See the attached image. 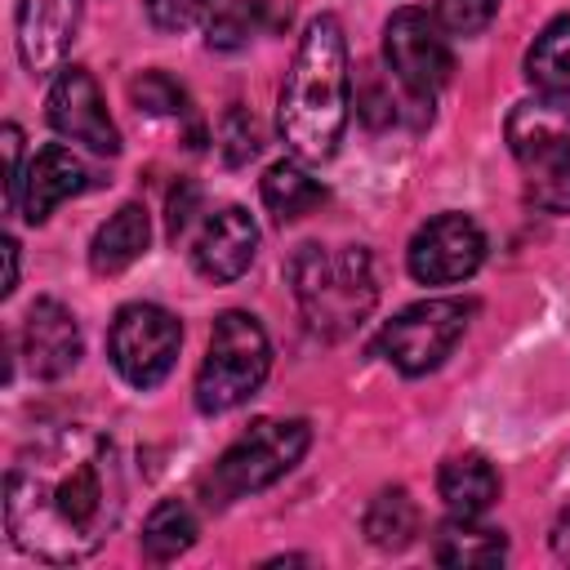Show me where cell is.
Wrapping results in <instances>:
<instances>
[{"label":"cell","mask_w":570,"mask_h":570,"mask_svg":"<svg viewBox=\"0 0 570 570\" xmlns=\"http://www.w3.org/2000/svg\"><path fill=\"white\" fill-rule=\"evenodd\" d=\"M0 138H4V205L13 209L18 205V196H22V129L18 125H4L0 129Z\"/></svg>","instance_id":"obj_28"},{"label":"cell","mask_w":570,"mask_h":570,"mask_svg":"<svg viewBox=\"0 0 570 570\" xmlns=\"http://www.w3.org/2000/svg\"><path fill=\"white\" fill-rule=\"evenodd\" d=\"M485 258V236L468 214H436L428 218L410 249H405V267L419 285H454L468 281Z\"/></svg>","instance_id":"obj_10"},{"label":"cell","mask_w":570,"mask_h":570,"mask_svg":"<svg viewBox=\"0 0 570 570\" xmlns=\"http://www.w3.org/2000/svg\"><path fill=\"white\" fill-rule=\"evenodd\" d=\"M76 27H80V0H18L13 40H18L22 67L31 76L62 71V58L76 40Z\"/></svg>","instance_id":"obj_12"},{"label":"cell","mask_w":570,"mask_h":570,"mask_svg":"<svg viewBox=\"0 0 570 570\" xmlns=\"http://www.w3.org/2000/svg\"><path fill=\"white\" fill-rule=\"evenodd\" d=\"M258 9L263 0H218L209 9V22H205V40L209 49H240L249 45V36L258 31Z\"/></svg>","instance_id":"obj_23"},{"label":"cell","mask_w":570,"mask_h":570,"mask_svg":"<svg viewBox=\"0 0 570 570\" xmlns=\"http://www.w3.org/2000/svg\"><path fill=\"white\" fill-rule=\"evenodd\" d=\"M209 9H214V0H147V18L160 31H187L200 18H209Z\"/></svg>","instance_id":"obj_27"},{"label":"cell","mask_w":570,"mask_h":570,"mask_svg":"<svg viewBox=\"0 0 570 570\" xmlns=\"http://www.w3.org/2000/svg\"><path fill=\"white\" fill-rule=\"evenodd\" d=\"M289 285L307 325L325 338L352 334L379 303L374 258L361 245H303L289 258Z\"/></svg>","instance_id":"obj_3"},{"label":"cell","mask_w":570,"mask_h":570,"mask_svg":"<svg viewBox=\"0 0 570 570\" xmlns=\"http://www.w3.org/2000/svg\"><path fill=\"white\" fill-rule=\"evenodd\" d=\"M432 557L441 566H499L508 557V539L494 525H476V517H454L436 530Z\"/></svg>","instance_id":"obj_18"},{"label":"cell","mask_w":570,"mask_h":570,"mask_svg":"<svg viewBox=\"0 0 570 570\" xmlns=\"http://www.w3.org/2000/svg\"><path fill=\"white\" fill-rule=\"evenodd\" d=\"M347 107H352L347 40L338 18L321 13L303 27V40L281 85V102H276L281 142L307 165L330 160L347 129Z\"/></svg>","instance_id":"obj_2"},{"label":"cell","mask_w":570,"mask_h":570,"mask_svg":"<svg viewBox=\"0 0 570 570\" xmlns=\"http://www.w3.org/2000/svg\"><path fill=\"white\" fill-rule=\"evenodd\" d=\"M525 80L548 98H570V18H552L530 53H525Z\"/></svg>","instance_id":"obj_19"},{"label":"cell","mask_w":570,"mask_h":570,"mask_svg":"<svg viewBox=\"0 0 570 570\" xmlns=\"http://www.w3.org/2000/svg\"><path fill=\"white\" fill-rule=\"evenodd\" d=\"M468 316H472V303H463V298H423V303L396 312L379 330L374 347L401 374L419 379V374H432L454 352V343L468 330Z\"/></svg>","instance_id":"obj_7"},{"label":"cell","mask_w":570,"mask_h":570,"mask_svg":"<svg viewBox=\"0 0 570 570\" xmlns=\"http://www.w3.org/2000/svg\"><path fill=\"white\" fill-rule=\"evenodd\" d=\"M120 508L116 450L94 432H58L22 454L4 481V525L13 543L53 566L94 557L116 530Z\"/></svg>","instance_id":"obj_1"},{"label":"cell","mask_w":570,"mask_h":570,"mask_svg":"<svg viewBox=\"0 0 570 570\" xmlns=\"http://www.w3.org/2000/svg\"><path fill=\"white\" fill-rule=\"evenodd\" d=\"M258 156V125L245 107H232L223 116V160L227 165H245Z\"/></svg>","instance_id":"obj_26"},{"label":"cell","mask_w":570,"mask_h":570,"mask_svg":"<svg viewBox=\"0 0 570 570\" xmlns=\"http://www.w3.org/2000/svg\"><path fill=\"white\" fill-rule=\"evenodd\" d=\"M436 490H441L450 517H481L499 499V472L481 454H454L441 463Z\"/></svg>","instance_id":"obj_17"},{"label":"cell","mask_w":570,"mask_h":570,"mask_svg":"<svg viewBox=\"0 0 570 570\" xmlns=\"http://www.w3.org/2000/svg\"><path fill=\"white\" fill-rule=\"evenodd\" d=\"M129 98H134V107L138 111H147V116H187V89L174 80V76H165V71H142L134 85H129Z\"/></svg>","instance_id":"obj_24"},{"label":"cell","mask_w":570,"mask_h":570,"mask_svg":"<svg viewBox=\"0 0 570 570\" xmlns=\"http://www.w3.org/2000/svg\"><path fill=\"white\" fill-rule=\"evenodd\" d=\"M0 249H4V285H0V294L9 298V294L18 289V240H13V236H4V245H0Z\"/></svg>","instance_id":"obj_30"},{"label":"cell","mask_w":570,"mask_h":570,"mask_svg":"<svg viewBox=\"0 0 570 570\" xmlns=\"http://www.w3.org/2000/svg\"><path fill=\"white\" fill-rule=\"evenodd\" d=\"M196 200H200L196 183L178 178V187L169 191V236H174V240H178V236H183V227L191 223V209H196Z\"/></svg>","instance_id":"obj_29"},{"label":"cell","mask_w":570,"mask_h":570,"mask_svg":"<svg viewBox=\"0 0 570 570\" xmlns=\"http://www.w3.org/2000/svg\"><path fill=\"white\" fill-rule=\"evenodd\" d=\"M196 534H200V525H196L191 508L183 499H160L142 525V552L151 561H174L178 552H187L196 543Z\"/></svg>","instance_id":"obj_22"},{"label":"cell","mask_w":570,"mask_h":570,"mask_svg":"<svg viewBox=\"0 0 570 570\" xmlns=\"http://www.w3.org/2000/svg\"><path fill=\"white\" fill-rule=\"evenodd\" d=\"M552 552H557L561 561H570V508H561V517H557V525H552Z\"/></svg>","instance_id":"obj_31"},{"label":"cell","mask_w":570,"mask_h":570,"mask_svg":"<svg viewBox=\"0 0 570 570\" xmlns=\"http://www.w3.org/2000/svg\"><path fill=\"white\" fill-rule=\"evenodd\" d=\"M22 356L36 379H62L80 361V325L58 298H36L22 321Z\"/></svg>","instance_id":"obj_14"},{"label":"cell","mask_w":570,"mask_h":570,"mask_svg":"<svg viewBox=\"0 0 570 570\" xmlns=\"http://www.w3.org/2000/svg\"><path fill=\"white\" fill-rule=\"evenodd\" d=\"M383 58L396 76V85L432 111V94L450 80L454 71V58H450V45H445V31H441V18H432L428 9H396L383 27Z\"/></svg>","instance_id":"obj_9"},{"label":"cell","mask_w":570,"mask_h":570,"mask_svg":"<svg viewBox=\"0 0 570 570\" xmlns=\"http://www.w3.org/2000/svg\"><path fill=\"white\" fill-rule=\"evenodd\" d=\"M312 445V428L303 419H258L249 423L214 463V494L240 499L254 490H267L272 481H281Z\"/></svg>","instance_id":"obj_6"},{"label":"cell","mask_w":570,"mask_h":570,"mask_svg":"<svg viewBox=\"0 0 570 570\" xmlns=\"http://www.w3.org/2000/svg\"><path fill=\"white\" fill-rule=\"evenodd\" d=\"M503 0H436V18L454 31V36H476L494 22Z\"/></svg>","instance_id":"obj_25"},{"label":"cell","mask_w":570,"mask_h":570,"mask_svg":"<svg viewBox=\"0 0 570 570\" xmlns=\"http://www.w3.org/2000/svg\"><path fill=\"white\" fill-rule=\"evenodd\" d=\"M414 534H419V508H414V499L401 485L379 490L370 499V508H365V539L374 548H383V552H401V548L414 543Z\"/></svg>","instance_id":"obj_21"},{"label":"cell","mask_w":570,"mask_h":570,"mask_svg":"<svg viewBox=\"0 0 570 570\" xmlns=\"http://www.w3.org/2000/svg\"><path fill=\"white\" fill-rule=\"evenodd\" d=\"M321 200H325V187L307 169H298L294 160H276L263 174V205L272 209L276 223H294V218L312 214Z\"/></svg>","instance_id":"obj_20"},{"label":"cell","mask_w":570,"mask_h":570,"mask_svg":"<svg viewBox=\"0 0 570 570\" xmlns=\"http://www.w3.org/2000/svg\"><path fill=\"white\" fill-rule=\"evenodd\" d=\"M254 249H258V227L254 218L240 209V205H227L218 214H209L191 240V263L205 281L214 285H227L236 276L249 272L254 263Z\"/></svg>","instance_id":"obj_13"},{"label":"cell","mask_w":570,"mask_h":570,"mask_svg":"<svg viewBox=\"0 0 570 570\" xmlns=\"http://www.w3.org/2000/svg\"><path fill=\"white\" fill-rule=\"evenodd\" d=\"M49 125L71 138V142H85L89 151L98 156H116L120 151V134L107 116V102L94 85V76L85 67H62L53 89H49Z\"/></svg>","instance_id":"obj_11"},{"label":"cell","mask_w":570,"mask_h":570,"mask_svg":"<svg viewBox=\"0 0 570 570\" xmlns=\"http://www.w3.org/2000/svg\"><path fill=\"white\" fill-rule=\"evenodd\" d=\"M508 147L525 174L534 205L566 214L570 209V111L557 98L517 102L508 116Z\"/></svg>","instance_id":"obj_5"},{"label":"cell","mask_w":570,"mask_h":570,"mask_svg":"<svg viewBox=\"0 0 570 570\" xmlns=\"http://www.w3.org/2000/svg\"><path fill=\"white\" fill-rule=\"evenodd\" d=\"M85 187H89L85 160L71 156L62 142H49V147L36 151V160H31L27 178H22L18 209H22V218H27L31 227H40V223L53 214V205H62L67 196H80Z\"/></svg>","instance_id":"obj_15"},{"label":"cell","mask_w":570,"mask_h":570,"mask_svg":"<svg viewBox=\"0 0 570 570\" xmlns=\"http://www.w3.org/2000/svg\"><path fill=\"white\" fill-rule=\"evenodd\" d=\"M178 343H183V325L160 303H125L107 334L116 374L142 392L169 379V370L178 361Z\"/></svg>","instance_id":"obj_8"},{"label":"cell","mask_w":570,"mask_h":570,"mask_svg":"<svg viewBox=\"0 0 570 570\" xmlns=\"http://www.w3.org/2000/svg\"><path fill=\"white\" fill-rule=\"evenodd\" d=\"M272 370V343L249 312H223L209 330V352L196 374V410L227 414L245 405Z\"/></svg>","instance_id":"obj_4"},{"label":"cell","mask_w":570,"mask_h":570,"mask_svg":"<svg viewBox=\"0 0 570 570\" xmlns=\"http://www.w3.org/2000/svg\"><path fill=\"white\" fill-rule=\"evenodd\" d=\"M147 240H151L147 209H142V205H120V209L94 232L89 267H94L98 276H116V272H125L129 263H138V258L147 254Z\"/></svg>","instance_id":"obj_16"}]
</instances>
